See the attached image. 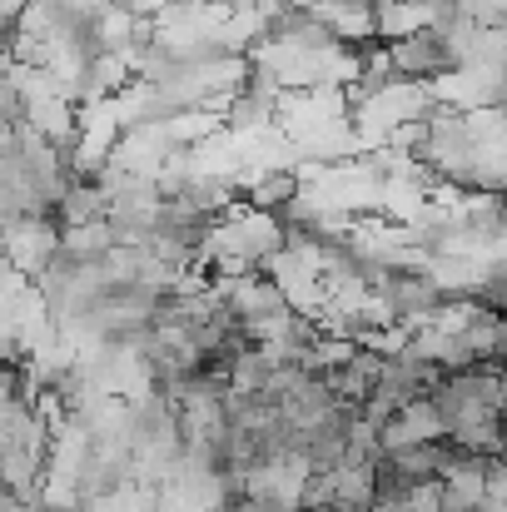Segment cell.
<instances>
[{"label":"cell","instance_id":"1","mask_svg":"<svg viewBox=\"0 0 507 512\" xmlns=\"http://www.w3.org/2000/svg\"><path fill=\"white\" fill-rule=\"evenodd\" d=\"M388 60H393V75L408 80V85H433V80H443V75L458 70L453 50H448L438 35H428V30L393 40V45H388Z\"/></svg>","mask_w":507,"mask_h":512},{"label":"cell","instance_id":"2","mask_svg":"<svg viewBox=\"0 0 507 512\" xmlns=\"http://www.w3.org/2000/svg\"><path fill=\"white\" fill-rule=\"evenodd\" d=\"M299 194H304L299 170H259V179H249V184L239 189V204H244V209H259V214H279V209H289Z\"/></svg>","mask_w":507,"mask_h":512},{"label":"cell","instance_id":"3","mask_svg":"<svg viewBox=\"0 0 507 512\" xmlns=\"http://www.w3.org/2000/svg\"><path fill=\"white\" fill-rule=\"evenodd\" d=\"M428 30V0H373V35L383 45Z\"/></svg>","mask_w":507,"mask_h":512},{"label":"cell","instance_id":"4","mask_svg":"<svg viewBox=\"0 0 507 512\" xmlns=\"http://www.w3.org/2000/svg\"><path fill=\"white\" fill-rule=\"evenodd\" d=\"M329 512H368L373 508V473L368 468H329Z\"/></svg>","mask_w":507,"mask_h":512}]
</instances>
